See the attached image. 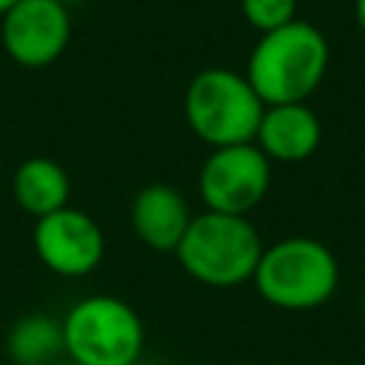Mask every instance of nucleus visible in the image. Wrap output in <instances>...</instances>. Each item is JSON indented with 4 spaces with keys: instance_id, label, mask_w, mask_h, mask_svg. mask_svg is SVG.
Returning <instances> with one entry per match:
<instances>
[{
    "instance_id": "obj_5",
    "label": "nucleus",
    "mask_w": 365,
    "mask_h": 365,
    "mask_svg": "<svg viewBox=\"0 0 365 365\" xmlns=\"http://www.w3.org/2000/svg\"><path fill=\"white\" fill-rule=\"evenodd\" d=\"M63 342L68 359L80 365H134L143 354L145 331L125 299L94 294L63 317Z\"/></svg>"
},
{
    "instance_id": "obj_17",
    "label": "nucleus",
    "mask_w": 365,
    "mask_h": 365,
    "mask_svg": "<svg viewBox=\"0 0 365 365\" xmlns=\"http://www.w3.org/2000/svg\"><path fill=\"white\" fill-rule=\"evenodd\" d=\"M362 311H365V299H362Z\"/></svg>"
},
{
    "instance_id": "obj_16",
    "label": "nucleus",
    "mask_w": 365,
    "mask_h": 365,
    "mask_svg": "<svg viewBox=\"0 0 365 365\" xmlns=\"http://www.w3.org/2000/svg\"><path fill=\"white\" fill-rule=\"evenodd\" d=\"M57 365H80V362H74V359H60Z\"/></svg>"
},
{
    "instance_id": "obj_6",
    "label": "nucleus",
    "mask_w": 365,
    "mask_h": 365,
    "mask_svg": "<svg viewBox=\"0 0 365 365\" xmlns=\"http://www.w3.org/2000/svg\"><path fill=\"white\" fill-rule=\"evenodd\" d=\"M271 185V160L257 143L222 145L200 168V197L208 211L248 217Z\"/></svg>"
},
{
    "instance_id": "obj_8",
    "label": "nucleus",
    "mask_w": 365,
    "mask_h": 365,
    "mask_svg": "<svg viewBox=\"0 0 365 365\" xmlns=\"http://www.w3.org/2000/svg\"><path fill=\"white\" fill-rule=\"evenodd\" d=\"M31 245L40 262L60 277L91 274L106 251L100 225L86 211H77L71 205L40 217L34 222Z\"/></svg>"
},
{
    "instance_id": "obj_4",
    "label": "nucleus",
    "mask_w": 365,
    "mask_h": 365,
    "mask_svg": "<svg viewBox=\"0 0 365 365\" xmlns=\"http://www.w3.org/2000/svg\"><path fill=\"white\" fill-rule=\"evenodd\" d=\"M188 128L211 148L254 143L265 103L245 74L231 68H202L191 77L182 100Z\"/></svg>"
},
{
    "instance_id": "obj_7",
    "label": "nucleus",
    "mask_w": 365,
    "mask_h": 365,
    "mask_svg": "<svg viewBox=\"0 0 365 365\" xmlns=\"http://www.w3.org/2000/svg\"><path fill=\"white\" fill-rule=\"evenodd\" d=\"M71 40V14L63 0H17L0 17V43L23 68L51 66Z\"/></svg>"
},
{
    "instance_id": "obj_15",
    "label": "nucleus",
    "mask_w": 365,
    "mask_h": 365,
    "mask_svg": "<svg viewBox=\"0 0 365 365\" xmlns=\"http://www.w3.org/2000/svg\"><path fill=\"white\" fill-rule=\"evenodd\" d=\"M14 3H17V0H0V17H3V14H6V11L14 6Z\"/></svg>"
},
{
    "instance_id": "obj_11",
    "label": "nucleus",
    "mask_w": 365,
    "mask_h": 365,
    "mask_svg": "<svg viewBox=\"0 0 365 365\" xmlns=\"http://www.w3.org/2000/svg\"><path fill=\"white\" fill-rule=\"evenodd\" d=\"M11 194L14 202L31 214V217H46L51 211H60L68 205L71 182L66 168L57 160L48 157H29L14 168L11 177Z\"/></svg>"
},
{
    "instance_id": "obj_3",
    "label": "nucleus",
    "mask_w": 365,
    "mask_h": 365,
    "mask_svg": "<svg viewBox=\"0 0 365 365\" xmlns=\"http://www.w3.org/2000/svg\"><path fill=\"white\" fill-rule=\"evenodd\" d=\"M254 285L265 302L282 311H311L334 297L339 285V265L325 242L288 237L262 248Z\"/></svg>"
},
{
    "instance_id": "obj_10",
    "label": "nucleus",
    "mask_w": 365,
    "mask_h": 365,
    "mask_svg": "<svg viewBox=\"0 0 365 365\" xmlns=\"http://www.w3.org/2000/svg\"><path fill=\"white\" fill-rule=\"evenodd\" d=\"M188 222V202L168 182H148L131 202V228L151 251H177Z\"/></svg>"
},
{
    "instance_id": "obj_2",
    "label": "nucleus",
    "mask_w": 365,
    "mask_h": 365,
    "mask_svg": "<svg viewBox=\"0 0 365 365\" xmlns=\"http://www.w3.org/2000/svg\"><path fill=\"white\" fill-rule=\"evenodd\" d=\"M262 248L265 245L248 217L205 208V214L191 217L174 254L185 274H191L197 282L211 288H234L254 279Z\"/></svg>"
},
{
    "instance_id": "obj_13",
    "label": "nucleus",
    "mask_w": 365,
    "mask_h": 365,
    "mask_svg": "<svg viewBox=\"0 0 365 365\" xmlns=\"http://www.w3.org/2000/svg\"><path fill=\"white\" fill-rule=\"evenodd\" d=\"M240 11L259 34L297 20V0H240Z\"/></svg>"
},
{
    "instance_id": "obj_9",
    "label": "nucleus",
    "mask_w": 365,
    "mask_h": 365,
    "mask_svg": "<svg viewBox=\"0 0 365 365\" xmlns=\"http://www.w3.org/2000/svg\"><path fill=\"white\" fill-rule=\"evenodd\" d=\"M319 140H322L319 117L305 103L265 106L254 134V143L259 145V151L277 163L308 160L319 148Z\"/></svg>"
},
{
    "instance_id": "obj_12",
    "label": "nucleus",
    "mask_w": 365,
    "mask_h": 365,
    "mask_svg": "<svg viewBox=\"0 0 365 365\" xmlns=\"http://www.w3.org/2000/svg\"><path fill=\"white\" fill-rule=\"evenodd\" d=\"M6 354L14 365H57L66 354L63 322L46 314L20 317L6 336Z\"/></svg>"
},
{
    "instance_id": "obj_1",
    "label": "nucleus",
    "mask_w": 365,
    "mask_h": 365,
    "mask_svg": "<svg viewBox=\"0 0 365 365\" xmlns=\"http://www.w3.org/2000/svg\"><path fill=\"white\" fill-rule=\"evenodd\" d=\"M331 63L325 34L308 20H291L259 34L251 48L245 77L265 106L305 103L322 83Z\"/></svg>"
},
{
    "instance_id": "obj_14",
    "label": "nucleus",
    "mask_w": 365,
    "mask_h": 365,
    "mask_svg": "<svg viewBox=\"0 0 365 365\" xmlns=\"http://www.w3.org/2000/svg\"><path fill=\"white\" fill-rule=\"evenodd\" d=\"M354 17H356L359 31L365 34V0H354Z\"/></svg>"
}]
</instances>
